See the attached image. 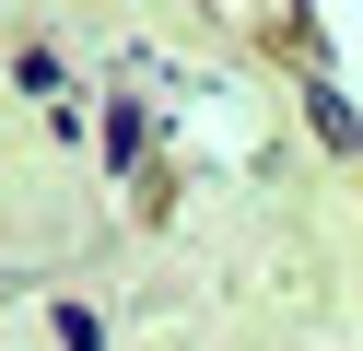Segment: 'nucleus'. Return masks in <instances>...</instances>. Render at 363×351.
Here are the masks:
<instances>
[]
</instances>
